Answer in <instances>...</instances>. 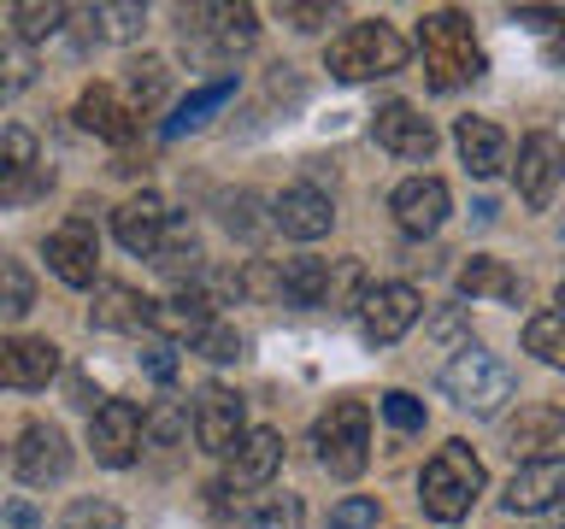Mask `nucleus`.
Returning a JSON list of instances; mask_svg holds the SVG:
<instances>
[{
    "label": "nucleus",
    "mask_w": 565,
    "mask_h": 529,
    "mask_svg": "<svg viewBox=\"0 0 565 529\" xmlns=\"http://www.w3.org/2000/svg\"><path fill=\"white\" fill-rule=\"evenodd\" d=\"M512 370L501 353H489V347H454V359L441 365V395H448L459 412H471V418H501L507 412V400H512Z\"/></svg>",
    "instance_id": "nucleus-1"
},
{
    "label": "nucleus",
    "mask_w": 565,
    "mask_h": 529,
    "mask_svg": "<svg viewBox=\"0 0 565 529\" xmlns=\"http://www.w3.org/2000/svg\"><path fill=\"white\" fill-rule=\"evenodd\" d=\"M483 494V458H477L466 441H441L436 458L418 476V506L430 511L436 523H459Z\"/></svg>",
    "instance_id": "nucleus-2"
},
{
    "label": "nucleus",
    "mask_w": 565,
    "mask_h": 529,
    "mask_svg": "<svg viewBox=\"0 0 565 529\" xmlns=\"http://www.w3.org/2000/svg\"><path fill=\"white\" fill-rule=\"evenodd\" d=\"M418 53H424V71H430L436 88H459V83L483 77V47H477V35H471V18L454 12V7L424 12Z\"/></svg>",
    "instance_id": "nucleus-3"
},
{
    "label": "nucleus",
    "mask_w": 565,
    "mask_h": 529,
    "mask_svg": "<svg viewBox=\"0 0 565 529\" xmlns=\"http://www.w3.org/2000/svg\"><path fill=\"white\" fill-rule=\"evenodd\" d=\"M413 60V47H406V35L395 24H348L342 35L330 42L324 53V65H330V77H342V83H371V77H395V71Z\"/></svg>",
    "instance_id": "nucleus-4"
},
{
    "label": "nucleus",
    "mask_w": 565,
    "mask_h": 529,
    "mask_svg": "<svg viewBox=\"0 0 565 529\" xmlns=\"http://www.w3.org/2000/svg\"><path fill=\"white\" fill-rule=\"evenodd\" d=\"M312 447L335 483H353L371 465V406L365 400H335L324 418L312 423Z\"/></svg>",
    "instance_id": "nucleus-5"
},
{
    "label": "nucleus",
    "mask_w": 565,
    "mask_h": 529,
    "mask_svg": "<svg viewBox=\"0 0 565 529\" xmlns=\"http://www.w3.org/2000/svg\"><path fill=\"white\" fill-rule=\"evenodd\" d=\"M259 12L254 7H183V47L206 53V60H236L242 47H254Z\"/></svg>",
    "instance_id": "nucleus-6"
},
{
    "label": "nucleus",
    "mask_w": 565,
    "mask_h": 529,
    "mask_svg": "<svg viewBox=\"0 0 565 529\" xmlns=\"http://www.w3.org/2000/svg\"><path fill=\"white\" fill-rule=\"evenodd\" d=\"M141 441H148V412H141L136 400H106L95 418H88V447H95L100 465H136Z\"/></svg>",
    "instance_id": "nucleus-7"
},
{
    "label": "nucleus",
    "mask_w": 565,
    "mask_h": 529,
    "mask_svg": "<svg viewBox=\"0 0 565 529\" xmlns=\"http://www.w3.org/2000/svg\"><path fill=\"white\" fill-rule=\"evenodd\" d=\"M512 183H519V201L530 212H542L559 194V183H565V141L547 136V130L524 136L519 141V165H512Z\"/></svg>",
    "instance_id": "nucleus-8"
},
{
    "label": "nucleus",
    "mask_w": 565,
    "mask_h": 529,
    "mask_svg": "<svg viewBox=\"0 0 565 529\" xmlns=\"http://www.w3.org/2000/svg\"><path fill=\"white\" fill-rule=\"evenodd\" d=\"M418 317H424V294L413 289V282H377V289L365 294V306H360V330H365L371 347H395Z\"/></svg>",
    "instance_id": "nucleus-9"
},
{
    "label": "nucleus",
    "mask_w": 565,
    "mask_h": 529,
    "mask_svg": "<svg viewBox=\"0 0 565 529\" xmlns=\"http://www.w3.org/2000/svg\"><path fill=\"white\" fill-rule=\"evenodd\" d=\"M194 441L206 453H236L247 441V418H242V395H230L224 382H206L201 400H194Z\"/></svg>",
    "instance_id": "nucleus-10"
},
{
    "label": "nucleus",
    "mask_w": 565,
    "mask_h": 529,
    "mask_svg": "<svg viewBox=\"0 0 565 529\" xmlns=\"http://www.w3.org/2000/svg\"><path fill=\"white\" fill-rule=\"evenodd\" d=\"M371 136H377V148L395 153V159H430L436 153V123L406 100L377 106V112H371Z\"/></svg>",
    "instance_id": "nucleus-11"
},
{
    "label": "nucleus",
    "mask_w": 565,
    "mask_h": 529,
    "mask_svg": "<svg viewBox=\"0 0 565 529\" xmlns=\"http://www.w3.org/2000/svg\"><path fill=\"white\" fill-rule=\"evenodd\" d=\"M95 264H100V241L88 229V218H71L47 236V271L65 289H95Z\"/></svg>",
    "instance_id": "nucleus-12"
},
{
    "label": "nucleus",
    "mask_w": 565,
    "mask_h": 529,
    "mask_svg": "<svg viewBox=\"0 0 565 529\" xmlns=\"http://www.w3.org/2000/svg\"><path fill=\"white\" fill-rule=\"evenodd\" d=\"M113 236H118V247L124 253H136V259H153L159 253V241L171 236V212H166V201L159 194H130L118 212H113Z\"/></svg>",
    "instance_id": "nucleus-13"
},
{
    "label": "nucleus",
    "mask_w": 565,
    "mask_h": 529,
    "mask_svg": "<svg viewBox=\"0 0 565 529\" xmlns=\"http://www.w3.org/2000/svg\"><path fill=\"white\" fill-rule=\"evenodd\" d=\"M12 465H18V476H24L30 488L60 483V476L71 471L65 430H53V423H24V435H18V447H12Z\"/></svg>",
    "instance_id": "nucleus-14"
},
{
    "label": "nucleus",
    "mask_w": 565,
    "mask_h": 529,
    "mask_svg": "<svg viewBox=\"0 0 565 529\" xmlns=\"http://www.w3.org/2000/svg\"><path fill=\"white\" fill-rule=\"evenodd\" d=\"M271 224L282 229V236H295V241H318V236H330L335 206H330L324 188L295 183V188H282L277 201H271Z\"/></svg>",
    "instance_id": "nucleus-15"
},
{
    "label": "nucleus",
    "mask_w": 565,
    "mask_h": 529,
    "mask_svg": "<svg viewBox=\"0 0 565 529\" xmlns=\"http://www.w3.org/2000/svg\"><path fill=\"white\" fill-rule=\"evenodd\" d=\"M388 212H395L401 236H436L441 218H448V183L441 176H406L395 188V201H388Z\"/></svg>",
    "instance_id": "nucleus-16"
},
{
    "label": "nucleus",
    "mask_w": 565,
    "mask_h": 529,
    "mask_svg": "<svg viewBox=\"0 0 565 529\" xmlns=\"http://www.w3.org/2000/svg\"><path fill=\"white\" fill-rule=\"evenodd\" d=\"M60 370V347L42 335H0V388H47Z\"/></svg>",
    "instance_id": "nucleus-17"
},
{
    "label": "nucleus",
    "mask_w": 565,
    "mask_h": 529,
    "mask_svg": "<svg viewBox=\"0 0 565 529\" xmlns=\"http://www.w3.org/2000/svg\"><path fill=\"white\" fill-rule=\"evenodd\" d=\"M77 123L88 136H100V141H113V148H124L136 130H141V118H136V106L118 95V88H106V83H88L83 88V100H77Z\"/></svg>",
    "instance_id": "nucleus-18"
},
{
    "label": "nucleus",
    "mask_w": 565,
    "mask_h": 529,
    "mask_svg": "<svg viewBox=\"0 0 565 529\" xmlns=\"http://www.w3.org/2000/svg\"><path fill=\"white\" fill-rule=\"evenodd\" d=\"M501 500H507V511H547L554 500H565V453H547V458L519 465Z\"/></svg>",
    "instance_id": "nucleus-19"
},
{
    "label": "nucleus",
    "mask_w": 565,
    "mask_h": 529,
    "mask_svg": "<svg viewBox=\"0 0 565 529\" xmlns=\"http://www.w3.org/2000/svg\"><path fill=\"white\" fill-rule=\"evenodd\" d=\"M88 317H95V330L141 335V330H153V300L136 294L130 282H95V306H88Z\"/></svg>",
    "instance_id": "nucleus-20"
},
{
    "label": "nucleus",
    "mask_w": 565,
    "mask_h": 529,
    "mask_svg": "<svg viewBox=\"0 0 565 529\" xmlns=\"http://www.w3.org/2000/svg\"><path fill=\"white\" fill-rule=\"evenodd\" d=\"M454 141H459V159H466L471 176H501L507 159H512L507 130H501V123H489V118H459Z\"/></svg>",
    "instance_id": "nucleus-21"
},
{
    "label": "nucleus",
    "mask_w": 565,
    "mask_h": 529,
    "mask_svg": "<svg viewBox=\"0 0 565 529\" xmlns=\"http://www.w3.org/2000/svg\"><path fill=\"white\" fill-rule=\"evenodd\" d=\"M559 441H565V406H547V400L524 406L507 430V447H512V458L524 453V465L530 458H547V447H559Z\"/></svg>",
    "instance_id": "nucleus-22"
},
{
    "label": "nucleus",
    "mask_w": 565,
    "mask_h": 529,
    "mask_svg": "<svg viewBox=\"0 0 565 529\" xmlns=\"http://www.w3.org/2000/svg\"><path fill=\"white\" fill-rule=\"evenodd\" d=\"M282 465V435L277 430H247V441L230 453V488H265Z\"/></svg>",
    "instance_id": "nucleus-23"
},
{
    "label": "nucleus",
    "mask_w": 565,
    "mask_h": 529,
    "mask_svg": "<svg viewBox=\"0 0 565 529\" xmlns=\"http://www.w3.org/2000/svg\"><path fill=\"white\" fill-rule=\"evenodd\" d=\"M212 324V300L201 289H183L171 300H153V330L171 342H201V330Z\"/></svg>",
    "instance_id": "nucleus-24"
},
{
    "label": "nucleus",
    "mask_w": 565,
    "mask_h": 529,
    "mask_svg": "<svg viewBox=\"0 0 565 529\" xmlns=\"http://www.w3.org/2000/svg\"><path fill=\"white\" fill-rule=\"evenodd\" d=\"M330 277H335L330 259H289L277 271V294L289 306H330Z\"/></svg>",
    "instance_id": "nucleus-25"
},
{
    "label": "nucleus",
    "mask_w": 565,
    "mask_h": 529,
    "mask_svg": "<svg viewBox=\"0 0 565 529\" xmlns=\"http://www.w3.org/2000/svg\"><path fill=\"white\" fill-rule=\"evenodd\" d=\"M459 294H466V300H501V306H519L524 282L512 277L501 259H466V264H459Z\"/></svg>",
    "instance_id": "nucleus-26"
},
{
    "label": "nucleus",
    "mask_w": 565,
    "mask_h": 529,
    "mask_svg": "<svg viewBox=\"0 0 565 529\" xmlns=\"http://www.w3.org/2000/svg\"><path fill=\"white\" fill-rule=\"evenodd\" d=\"M230 95H236V77H230V71H224V77H212V83H201L183 106H177V118H166V136L177 141V136L201 130V123H206L212 112H218V106H224Z\"/></svg>",
    "instance_id": "nucleus-27"
},
{
    "label": "nucleus",
    "mask_w": 565,
    "mask_h": 529,
    "mask_svg": "<svg viewBox=\"0 0 565 529\" xmlns=\"http://www.w3.org/2000/svg\"><path fill=\"white\" fill-rule=\"evenodd\" d=\"M166 95H171V65L166 60H136L130 65V106H136V118H153L159 106H166Z\"/></svg>",
    "instance_id": "nucleus-28"
},
{
    "label": "nucleus",
    "mask_w": 565,
    "mask_h": 529,
    "mask_svg": "<svg viewBox=\"0 0 565 529\" xmlns=\"http://www.w3.org/2000/svg\"><path fill=\"white\" fill-rule=\"evenodd\" d=\"M35 83V53L18 30H0V100L24 95V88Z\"/></svg>",
    "instance_id": "nucleus-29"
},
{
    "label": "nucleus",
    "mask_w": 565,
    "mask_h": 529,
    "mask_svg": "<svg viewBox=\"0 0 565 529\" xmlns=\"http://www.w3.org/2000/svg\"><path fill=\"white\" fill-rule=\"evenodd\" d=\"M300 523H307L300 494H259V500L242 511V529H300Z\"/></svg>",
    "instance_id": "nucleus-30"
},
{
    "label": "nucleus",
    "mask_w": 565,
    "mask_h": 529,
    "mask_svg": "<svg viewBox=\"0 0 565 529\" xmlns=\"http://www.w3.org/2000/svg\"><path fill=\"white\" fill-rule=\"evenodd\" d=\"M524 353H536L542 365L565 370V312H536L524 324Z\"/></svg>",
    "instance_id": "nucleus-31"
},
{
    "label": "nucleus",
    "mask_w": 565,
    "mask_h": 529,
    "mask_svg": "<svg viewBox=\"0 0 565 529\" xmlns=\"http://www.w3.org/2000/svg\"><path fill=\"white\" fill-rule=\"evenodd\" d=\"M153 264H159L166 277H194V271H201V247H194V229H189L183 218H171V236L159 241Z\"/></svg>",
    "instance_id": "nucleus-32"
},
{
    "label": "nucleus",
    "mask_w": 565,
    "mask_h": 529,
    "mask_svg": "<svg viewBox=\"0 0 565 529\" xmlns=\"http://www.w3.org/2000/svg\"><path fill=\"white\" fill-rule=\"evenodd\" d=\"M30 306H35V277L18 259H0V324L24 317Z\"/></svg>",
    "instance_id": "nucleus-33"
},
{
    "label": "nucleus",
    "mask_w": 565,
    "mask_h": 529,
    "mask_svg": "<svg viewBox=\"0 0 565 529\" xmlns=\"http://www.w3.org/2000/svg\"><path fill=\"white\" fill-rule=\"evenodd\" d=\"M65 7H42V0H18L12 7V30L24 35V42H47V35L65 30Z\"/></svg>",
    "instance_id": "nucleus-34"
},
{
    "label": "nucleus",
    "mask_w": 565,
    "mask_h": 529,
    "mask_svg": "<svg viewBox=\"0 0 565 529\" xmlns=\"http://www.w3.org/2000/svg\"><path fill=\"white\" fill-rule=\"evenodd\" d=\"M242 330L236 324H218V317H212V324L201 330V342H194V353H201V359H212V365H230V359H242Z\"/></svg>",
    "instance_id": "nucleus-35"
},
{
    "label": "nucleus",
    "mask_w": 565,
    "mask_h": 529,
    "mask_svg": "<svg viewBox=\"0 0 565 529\" xmlns=\"http://www.w3.org/2000/svg\"><path fill=\"white\" fill-rule=\"evenodd\" d=\"M377 406H383L388 430H401V435H418V430H424V400H413L406 388H388Z\"/></svg>",
    "instance_id": "nucleus-36"
},
{
    "label": "nucleus",
    "mask_w": 565,
    "mask_h": 529,
    "mask_svg": "<svg viewBox=\"0 0 565 529\" xmlns=\"http://www.w3.org/2000/svg\"><path fill=\"white\" fill-rule=\"evenodd\" d=\"M88 18H95V24H106V30H100L106 42H136L141 24H148V12H141V7H95Z\"/></svg>",
    "instance_id": "nucleus-37"
},
{
    "label": "nucleus",
    "mask_w": 565,
    "mask_h": 529,
    "mask_svg": "<svg viewBox=\"0 0 565 529\" xmlns=\"http://www.w3.org/2000/svg\"><path fill=\"white\" fill-rule=\"evenodd\" d=\"M118 523L124 518H118L113 500H71L65 518H60V529H118Z\"/></svg>",
    "instance_id": "nucleus-38"
},
{
    "label": "nucleus",
    "mask_w": 565,
    "mask_h": 529,
    "mask_svg": "<svg viewBox=\"0 0 565 529\" xmlns=\"http://www.w3.org/2000/svg\"><path fill=\"white\" fill-rule=\"evenodd\" d=\"M330 529H377V500L371 494H348L330 506Z\"/></svg>",
    "instance_id": "nucleus-39"
},
{
    "label": "nucleus",
    "mask_w": 565,
    "mask_h": 529,
    "mask_svg": "<svg viewBox=\"0 0 565 529\" xmlns=\"http://www.w3.org/2000/svg\"><path fill=\"white\" fill-rule=\"evenodd\" d=\"M189 423H194V418L183 412V406H153V412H148V441H159V447H177Z\"/></svg>",
    "instance_id": "nucleus-40"
},
{
    "label": "nucleus",
    "mask_w": 565,
    "mask_h": 529,
    "mask_svg": "<svg viewBox=\"0 0 565 529\" xmlns=\"http://www.w3.org/2000/svg\"><path fill=\"white\" fill-rule=\"evenodd\" d=\"M0 529H42V518L24 500H0Z\"/></svg>",
    "instance_id": "nucleus-41"
},
{
    "label": "nucleus",
    "mask_w": 565,
    "mask_h": 529,
    "mask_svg": "<svg viewBox=\"0 0 565 529\" xmlns=\"http://www.w3.org/2000/svg\"><path fill=\"white\" fill-rule=\"evenodd\" d=\"M148 370H153V382H171V377H177L171 342H153V347H148Z\"/></svg>",
    "instance_id": "nucleus-42"
},
{
    "label": "nucleus",
    "mask_w": 565,
    "mask_h": 529,
    "mask_svg": "<svg viewBox=\"0 0 565 529\" xmlns=\"http://www.w3.org/2000/svg\"><path fill=\"white\" fill-rule=\"evenodd\" d=\"M282 18H289L295 30H318L330 18V7H282Z\"/></svg>",
    "instance_id": "nucleus-43"
},
{
    "label": "nucleus",
    "mask_w": 565,
    "mask_h": 529,
    "mask_svg": "<svg viewBox=\"0 0 565 529\" xmlns=\"http://www.w3.org/2000/svg\"><path fill=\"white\" fill-rule=\"evenodd\" d=\"M512 18H524L530 30H559V24H565V12H530V7H524V12H512Z\"/></svg>",
    "instance_id": "nucleus-44"
},
{
    "label": "nucleus",
    "mask_w": 565,
    "mask_h": 529,
    "mask_svg": "<svg viewBox=\"0 0 565 529\" xmlns=\"http://www.w3.org/2000/svg\"><path fill=\"white\" fill-rule=\"evenodd\" d=\"M430 330L441 335V342H454V335H466V324H459V312H454V306H448V312H441V317H436V324H430Z\"/></svg>",
    "instance_id": "nucleus-45"
},
{
    "label": "nucleus",
    "mask_w": 565,
    "mask_h": 529,
    "mask_svg": "<svg viewBox=\"0 0 565 529\" xmlns=\"http://www.w3.org/2000/svg\"><path fill=\"white\" fill-rule=\"evenodd\" d=\"M542 529H565V500L547 506V523H542Z\"/></svg>",
    "instance_id": "nucleus-46"
},
{
    "label": "nucleus",
    "mask_w": 565,
    "mask_h": 529,
    "mask_svg": "<svg viewBox=\"0 0 565 529\" xmlns=\"http://www.w3.org/2000/svg\"><path fill=\"white\" fill-rule=\"evenodd\" d=\"M559 312H565V282H559Z\"/></svg>",
    "instance_id": "nucleus-47"
}]
</instances>
